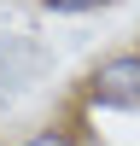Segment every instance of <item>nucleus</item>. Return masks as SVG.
<instances>
[{
    "mask_svg": "<svg viewBox=\"0 0 140 146\" xmlns=\"http://www.w3.org/2000/svg\"><path fill=\"white\" fill-rule=\"evenodd\" d=\"M82 105L93 111H140V47H117L82 76Z\"/></svg>",
    "mask_w": 140,
    "mask_h": 146,
    "instance_id": "1",
    "label": "nucleus"
},
{
    "mask_svg": "<svg viewBox=\"0 0 140 146\" xmlns=\"http://www.w3.org/2000/svg\"><path fill=\"white\" fill-rule=\"evenodd\" d=\"M18 146H88V140H82V129H70V123H41V129H29Z\"/></svg>",
    "mask_w": 140,
    "mask_h": 146,
    "instance_id": "2",
    "label": "nucleus"
},
{
    "mask_svg": "<svg viewBox=\"0 0 140 146\" xmlns=\"http://www.w3.org/2000/svg\"><path fill=\"white\" fill-rule=\"evenodd\" d=\"M47 12H64V18H82V12H105V6H117V0H41Z\"/></svg>",
    "mask_w": 140,
    "mask_h": 146,
    "instance_id": "3",
    "label": "nucleus"
}]
</instances>
